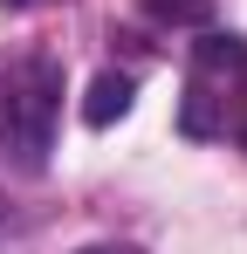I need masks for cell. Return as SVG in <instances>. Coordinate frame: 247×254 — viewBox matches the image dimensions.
I'll use <instances>...</instances> for the list:
<instances>
[{
    "label": "cell",
    "instance_id": "1",
    "mask_svg": "<svg viewBox=\"0 0 247 254\" xmlns=\"http://www.w3.org/2000/svg\"><path fill=\"white\" fill-rule=\"evenodd\" d=\"M55 103H62V62H21L7 76V103H0V144L14 151L21 172H41L48 158V130H55Z\"/></svg>",
    "mask_w": 247,
    "mask_h": 254
},
{
    "label": "cell",
    "instance_id": "2",
    "mask_svg": "<svg viewBox=\"0 0 247 254\" xmlns=\"http://www.w3.org/2000/svg\"><path fill=\"white\" fill-rule=\"evenodd\" d=\"M130 96H137V83L117 76V69H103V76L89 83V96H82V124H89V130H110L124 110H130Z\"/></svg>",
    "mask_w": 247,
    "mask_h": 254
},
{
    "label": "cell",
    "instance_id": "3",
    "mask_svg": "<svg viewBox=\"0 0 247 254\" xmlns=\"http://www.w3.org/2000/svg\"><path fill=\"white\" fill-rule=\"evenodd\" d=\"M199 69H247V42H234V35H206V42H199Z\"/></svg>",
    "mask_w": 247,
    "mask_h": 254
},
{
    "label": "cell",
    "instance_id": "4",
    "mask_svg": "<svg viewBox=\"0 0 247 254\" xmlns=\"http://www.w3.org/2000/svg\"><path fill=\"white\" fill-rule=\"evenodd\" d=\"M185 137H213V96H206V83H192L185 89Z\"/></svg>",
    "mask_w": 247,
    "mask_h": 254
},
{
    "label": "cell",
    "instance_id": "5",
    "mask_svg": "<svg viewBox=\"0 0 247 254\" xmlns=\"http://www.w3.org/2000/svg\"><path fill=\"white\" fill-rule=\"evenodd\" d=\"M144 7H151V14H165V21H206V14H213L206 0H144Z\"/></svg>",
    "mask_w": 247,
    "mask_h": 254
},
{
    "label": "cell",
    "instance_id": "6",
    "mask_svg": "<svg viewBox=\"0 0 247 254\" xmlns=\"http://www.w3.org/2000/svg\"><path fill=\"white\" fill-rule=\"evenodd\" d=\"M82 254H137V248H82Z\"/></svg>",
    "mask_w": 247,
    "mask_h": 254
},
{
    "label": "cell",
    "instance_id": "7",
    "mask_svg": "<svg viewBox=\"0 0 247 254\" xmlns=\"http://www.w3.org/2000/svg\"><path fill=\"white\" fill-rule=\"evenodd\" d=\"M7 7H35V0H7Z\"/></svg>",
    "mask_w": 247,
    "mask_h": 254
}]
</instances>
